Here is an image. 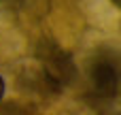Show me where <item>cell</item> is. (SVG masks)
Instances as JSON below:
<instances>
[{
    "instance_id": "cell-1",
    "label": "cell",
    "mask_w": 121,
    "mask_h": 115,
    "mask_svg": "<svg viewBox=\"0 0 121 115\" xmlns=\"http://www.w3.org/2000/svg\"><path fill=\"white\" fill-rule=\"evenodd\" d=\"M36 58L43 66L45 81L49 87L64 90L74 83L77 79V64L72 60V53L66 51L60 43L51 38H40L36 45Z\"/></svg>"
},
{
    "instance_id": "cell-2",
    "label": "cell",
    "mask_w": 121,
    "mask_h": 115,
    "mask_svg": "<svg viewBox=\"0 0 121 115\" xmlns=\"http://www.w3.org/2000/svg\"><path fill=\"white\" fill-rule=\"evenodd\" d=\"M89 79L94 85V92L104 96V98H113L117 94L119 87V73H117V64L113 60H108L106 55L98 58L91 62L89 68Z\"/></svg>"
},
{
    "instance_id": "cell-3",
    "label": "cell",
    "mask_w": 121,
    "mask_h": 115,
    "mask_svg": "<svg viewBox=\"0 0 121 115\" xmlns=\"http://www.w3.org/2000/svg\"><path fill=\"white\" fill-rule=\"evenodd\" d=\"M2 96H4V81H2V77H0V100H2Z\"/></svg>"
},
{
    "instance_id": "cell-4",
    "label": "cell",
    "mask_w": 121,
    "mask_h": 115,
    "mask_svg": "<svg viewBox=\"0 0 121 115\" xmlns=\"http://www.w3.org/2000/svg\"><path fill=\"white\" fill-rule=\"evenodd\" d=\"M111 2H113V4H115V6H119V4H121L119 0H111Z\"/></svg>"
}]
</instances>
